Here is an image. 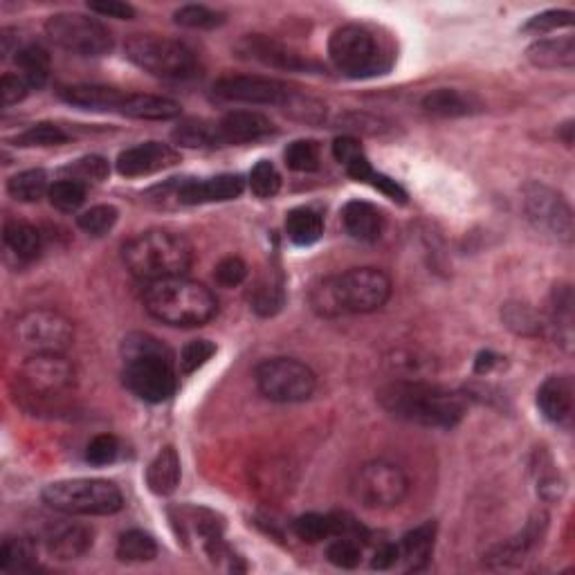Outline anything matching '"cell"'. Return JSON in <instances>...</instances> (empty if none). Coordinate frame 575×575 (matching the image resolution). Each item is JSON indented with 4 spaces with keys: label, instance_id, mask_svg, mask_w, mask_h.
<instances>
[{
    "label": "cell",
    "instance_id": "obj_1",
    "mask_svg": "<svg viewBox=\"0 0 575 575\" xmlns=\"http://www.w3.org/2000/svg\"><path fill=\"white\" fill-rule=\"evenodd\" d=\"M378 403L398 421L452 430L468 412V400L459 391L421 378H398L378 391Z\"/></svg>",
    "mask_w": 575,
    "mask_h": 575
},
{
    "label": "cell",
    "instance_id": "obj_2",
    "mask_svg": "<svg viewBox=\"0 0 575 575\" xmlns=\"http://www.w3.org/2000/svg\"><path fill=\"white\" fill-rule=\"evenodd\" d=\"M124 387L144 403L158 405L178 389L176 358L167 344L149 333H129L120 346Z\"/></svg>",
    "mask_w": 575,
    "mask_h": 575
},
{
    "label": "cell",
    "instance_id": "obj_3",
    "mask_svg": "<svg viewBox=\"0 0 575 575\" xmlns=\"http://www.w3.org/2000/svg\"><path fill=\"white\" fill-rule=\"evenodd\" d=\"M391 297V279L378 268H351L319 281L310 290V306L322 317L376 313Z\"/></svg>",
    "mask_w": 575,
    "mask_h": 575
},
{
    "label": "cell",
    "instance_id": "obj_4",
    "mask_svg": "<svg viewBox=\"0 0 575 575\" xmlns=\"http://www.w3.org/2000/svg\"><path fill=\"white\" fill-rule=\"evenodd\" d=\"M142 299L151 317L176 328L205 326L218 313L214 292L187 277L151 281L146 284Z\"/></svg>",
    "mask_w": 575,
    "mask_h": 575
},
{
    "label": "cell",
    "instance_id": "obj_5",
    "mask_svg": "<svg viewBox=\"0 0 575 575\" xmlns=\"http://www.w3.org/2000/svg\"><path fill=\"white\" fill-rule=\"evenodd\" d=\"M126 270L140 281L185 277L194 263V248L185 236L171 230H149L131 239L122 248Z\"/></svg>",
    "mask_w": 575,
    "mask_h": 575
},
{
    "label": "cell",
    "instance_id": "obj_6",
    "mask_svg": "<svg viewBox=\"0 0 575 575\" xmlns=\"http://www.w3.org/2000/svg\"><path fill=\"white\" fill-rule=\"evenodd\" d=\"M328 57L337 70L351 79L387 75L394 66V52L389 45L364 25L337 27L328 41Z\"/></svg>",
    "mask_w": 575,
    "mask_h": 575
},
{
    "label": "cell",
    "instance_id": "obj_7",
    "mask_svg": "<svg viewBox=\"0 0 575 575\" xmlns=\"http://www.w3.org/2000/svg\"><path fill=\"white\" fill-rule=\"evenodd\" d=\"M126 59L160 79H191L200 72L194 50L160 34H133L124 45Z\"/></svg>",
    "mask_w": 575,
    "mask_h": 575
},
{
    "label": "cell",
    "instance_id": "obj_8",
    "mask_svg": "<svg viewBox=\"0 0 575 575\" xmlns=\"http://www.w3.org/2000/svg\"><path fill=\"white\" fill-rule=\"evenodd\" d=\"M41 497L63 515H115L124 508L122 490L108 479L54 481Z\"/></svg>",
    "mask_w": 575,
    "mask_h": 575
},
{
    "label": "cell",
    "instance_id": "obj_9",
    "mask_svg": "<svg viewBox=\"0 0 575 575\" xmlns=\"http://www.w3.org/2000/svg\"><path fill=\"white\" fill-rule=\"evenodd\" d=\"M14 340L25 353H66L75 342V326L52 308H32L16 319Z\"/></svg>",
    "mask_w": 575,
    "mask_h": 575
},
{
    "label": "cell",
    "instance_id": "obj_10",
    "mask_svg": "<svg viewBox=\"0 0 575 575\" xmlns=\"http://www.w3.org/2000/svg\"><path fill=\"white\" fill-rule=\"evenodd\" d=\"M254 382L272 403H304L317 389L313 369L295 358H272L254 369Z\"/></svg>",
    "mask_w": 575,
    "mask_h": 575
},
{
    "label": "cell",
    "instance_id": "obj_11",
    "mask_svg": "<svg viewBox=\"0 0 575 575\" xmlns=\"http://www.w3.org/2000/svg\"><path fill=\"white\" fill-rule=\"evenodd\" d=\"M45 34L54 45L77 57H106L113 50V36L106 27L84 14L63 12L45 21Z\"/></svg>",
    "mask_w": 575,
    "mask_h": 575
},
{
    "label": "cell",
    "instance_id": "obj_12",
    "mask_svg": "<svg viewBox=\"0 0 575 575\" xmlns=\"http://www.w3.org/2000/svg\"><path fill=\"white\" fill-rule=\"evenodd\" d=\"M351 492L364 508H396L409 495V479L396 463L369 461L355 472Z\"/></svg>",
    "mask_w": 575,
    "mask_h": 575
},
{
    "label": "cell",
    "instance_id": "obj_13",
    "mask_svg": "<svg viewBox=\"0 0 575 575\" xmlns=\"http://www.w3.org/2000/svg\"><path fill=\"white\" fill-rule=\"evenodd\" d=\"M524 209L528 221L537 230L562 243H573V209L560 191L546 187L542 182H528L524 187Z\"/></svg>",
    "mask_w": 575,
    "mask_h": 575
},
{
    "label": "cell",
    "instance_id": "obj_14",
    "mask_svg": "<svg viewBox=\"0 0 575 575\" xmlns=\"http://www.w3.org/2000/svg\"><path fill=\"white\" fill-rule=\"evenodd\" d=\"M18 385L32 398H57L68 394L77 382V371L59 353L30 355L18 371Z\"/></svg>",
    "mask_w": 575,
    "mask_h": 575
},
{
    "label": "cell",
    "instance_id": "obj_15",
    "mask_svg": "<svg viewBox=\"0 0 575 575\" xmlns=\"http://www.w3.org/2000/svg\"><path fill=\"white\" fill-rule=\"evenodd\" d=\"M292 90L284 81L270 77H254V75H236L223 77L214 84L216 97L227 99V102L239 104H257V106H279L284 108Z\"/></svg>",
    "mask_w": 575,
    "mask_h": 575
},
{
    "label": "cell",
    "instance_id": "obj_16",
    "mask_svg": "<svg viewBox=\"0 0 575 575\" xmlns=\"http://www.w3.org/2000/svg\"><path fill=\"white\" fill-rule=\"evenodd\" d=\"M245 180L239 173H221L214 178H176L173 203L176 205H207L227 203L243 194Z\"/></svg>",
    "mask_w": 575,
    "mask_h": 575
},
{
    "label": "cell",
    "instance_id": "obj_17",
    "mask_svg": "<svg viewBox=\"0 0 575 575\" xmlns=\"http://www.w3.org/2000/svg\"><path fill=\"white\" fill-rule=\"evenodd\" d=\"M178 162L180 153L173 149V146L162 142H144L120 153V158H117V173L124 178H142L169 167H176Z\"/></svg>",
    "mask_w": 575,
    "mask_h": 575
},
{
    "label": "cell",
    "instance_id": "obj_18",
    "mask_svg": "<svg viewBox=\"0 0 575 575\" xmlns=\"http://www.w3.org/2000/svg\"><path fill=\"white\" fill-rule=\"evenodd\" d=\"M239 52L243 57L261 61L263 66H272V68H281V70H310L317 68L315 63H308L306 59H301L297 52H292L286 45H281L279 41H272L268 36L254 34V36H245V39L239 43Z\"/></svg>",
    "mask_w": 575,
    "mask_h": 575
},
{
    "label": "cell",
    "instance_id": "obj_19",
    "mask_svg": "<svg viewBox=\"0 0 575 575\" xmlns=\"http://www.w3.org/2000/svg\"><path fill=\"white\" fill-rule=\"evenodd\" d=\"M272 133H275V124L266 115L254 111H234L218 122L221 146L259 142Z\"/></svg>",
    "mask_w": 575,
    "mask_h": 575
},
{
    "label": "cell",
    "instance_id": "obj_20",
    "mask_svg": "<svg viewBox=\"0 0 575 575\" xmlns=\"http://www.w3.org/2000/svg\"><path fill=\"white\" fill-rule=\"evenodd\" d=\"M59 97L63 102L84 111L93 113H120L122 104L126 99L124 90H117L111 86H99V84H77L59 90Z\"/></svg>",
    "mask_w": 575,
    "mask_h": 575
},
{
    "label": "cell",
    "instance_id": "obj_21",
    "mask_svg": "<svg viewBox=\"0 0 575 575\" xmlns=\"http://www.w3.org/2000/svg\"><path fill=\"white\" fill-rule=\"evenodd\" d=\"M436 533H438V526L430 519V522L416 526L412 528V531H407L403 535L398 549H400V562L405 564V571L418 573L430 567L434 544H436Z\"/></svg>",
    "mask_w": 575,
    "mask_h": 575
},
{
    "label": "cell",
    "instance_id": "obj_22",
    "mask_svg": "<svg viewBox=\"0 0 575 575\" xmlns=\"http://www.w3.org/2000/svg\"><path fill=\"white\" fill-rule=\"evenodd\" d=\"M342 221L346 232L355 241L362 243H376L382 236V230H385V216L367 200H351V203H346L342 209Z\"/></svg>",
    "mask_w": 575,
    "mask_h": 575
},
{
    "label": "cell",
    "instance_id": "obj_23",
    "mask_svg": "<svg viewBox=\"0 0 575 575\" xmlns=\"http://www.w3.org/2000/svg\"><path fill=\"white\" fill-rule=\"evenodd\" d=\"M537 407L551 423H564L573 412V385L567 376H551L537 389Z\"/></svg>",
    "mask_w": 575,
    "mask_h": 575
},
{
    "label": "cell",
    "instance_id": "obj_24",
    "mask_svg": "<svg viewBox=\"0 0 575 575\" xmlns=\"http://www.w3.org/2000/svg\"><path fill=\"white\" fill-rule=\"evenodd\" d=\"M182 113V106L169 97L144 95V93H126L120 115L133 117V120H151V122H169L176 120Z\"/></svg>",
    "mask_w": 575,
    "mask_h": 575
},
{
    "label": "cell",
    "instance_id": "obj_25",
    "mask_svg": "<svg viewBox=\"0 0 575 575\" xmlns=\"http://www.w3.org/2000/svg\"><path fill=\"white\" fill-rule=\"evenodd\" d=\"M93 542V528L86 524H68L48 537V553L57 560H77L93 549Z\"/></svg>",
    "mask_w": 575,
    "mask_h": 575
},
{
    "label": "cell",
    "instance_id": "obj_26",
    "mask_svg": "<svg viewBox=\"0 0 575 575\" xmlns=\"http://www.w3.org/2000/svg\"><path fill=\"white\" fill-rule=\"evenodd\" d=\"M526 57L535 68L571 70L575 66V41H573V36L535 41L531 48L526 50Z\"/></svg>",
    "mask_w": 575,
    "mask_h": 575
},
{
    "label": "cell",
    "instance_id": "obj_27",
    "mask_svg": "<svg viewBox=\"0 0 575 575\" xmlns=\"http://www.w3.org/2000/svg\"><path fill=\"white\" fill-rule=\"evenodd\" d=\"M180 456L173 447H162L146 468V486L158 497H167L180 486Z\"/></svg>",
    "mask_w": 575,
    "mask_h": 575
},
{
    "label": "cell",
    "instance_id": "obj_28",
    "mask_svg": "<svg viewBox=\"0 0 575 575\" xmlns=\"http://www.w3.org/2000/svg\"><path fill=\"white\" fill-rule=\"evenodd\" d=\"M423 111L434 117H465L481 111L477 97L454 88H438L423 97Z\"/></svg>",
    "mask_w": 575,
    "mask_h": 575
},
{
    "label": "cell",
    "instance_id": "obj_29",
    "mask_svg": "<svg viewBox=\"0 0 575 575\" xmlns=\"http://www.w3.org/2000/svg\"><path fill=\"white\" fill-rule=\"evenodd\" d=\"M544 528H546V517L544 515L535 517L533 522L524 528V533L515 537L513 542L497 546V549L488 555L490 562L499 564V567H517V564L542 542Z\"/></svg>",
    "mask_w": 575,
    "mask_h": 575
},
{
    "label": "cell",
    "instance_id": "obj_30",
    "mask_svg": "<svg viewBox=\"0 0 575 575\" xmlns=\"http://www.w3.org/2000/svg\"><path fill=\"white\" fill-rule=\"evenodd\" d=\"M286 234L299 248H308L324 236V218L313 207L292 209L286 216Z\"/></svg>",
    "mask_w": 575,
    "mask_h": 575
},
{
    "label": "cell",
    "instance_id": "obj_31",
    "mask_svg": "<svg viewBox=\"0 0 575 575\" xmlns=\"http://www.w3.org/2000/svg\"><path fill=\"white\" fill-rule=\"evenodd\" d=\"M333 155L353 180L369 182L373 178V173H376V169L371 167L367 153L362 149V144L351 138V135H342V138H337L333 142Z\"/></svg>",
    "mask_w": 575,
    "mask_h": 575
},
{
    "label": "cell",
    "instance_id": "obj_32",
    "mask_svg": "<svg viewBox=\"0 0 575 575\" xmlns=\"http://www.w3.org/2000/svg\"><path fill=\"white\" fill-rule=\"evenodd\" d=\"M173 142L187 149H214L221 146V135H218V124L207 120H182L171 133Z\"/></svg>",
    "mask_w": 575,
    "mask_h": 575
},
{
    "label": "cell",
    "instance_id": "obj_33",
    "mask_svg": "<svg viewBox=\"0 0 575 575\" xmlns=\"http://www.w3.org/2000/svg\"><path fill=\"white\" fill-rule=\"evenodd\" d=\"M16 66L32 90L43 88L50 77V54L41 45H25L16 50Z\"/></svg>",
    "mask_w": 575,
    "mask_h": 575
},
{
    "label": "cell",
    "instance_id": "obj_34",
    "mask_svg": "<svg viewBox=\"0 0 575 575\" xmlns=\"http://www.w3.org/2000/svg\"><path fill=\"white\" fill-rule=\"evenodd\" d=\"M3 239H5L7 248L21 259H36L43 248L41 232L36 230L34 225L23 223V221H9L5 225Z\"/></svg>",
    "mask_w": 575,
    "mask_h": 575
},
{
    "label": "cell",
    "instance_id": "obj_35",
    "mask_svg": "<svg viewBox=\"0 0 575 575\" xmlns=\"http://www.w3.org/2000/svg\"><path fill=\"white\" fill-rule=\"evenodd\" d=\"M48 191V173L43 169L21 171L7 182V194L18 200V203H36V200H41Z\"/></svg>",
    "mask_w": 575,
    "mask_h": 575
},
{
    "label": "cell",
    "instance_id": "obj_36",
    "mask_svg": "<svg viewBox=\"0 0 575 575\" xmlns=\"http://www.w3.org/2000/svg\"><path fill=\"white\" fill-rule=\"evenodd\" d=\"M36 567V546L27 537H7L0 549V569L30 571Z\"/></svg>",
    "mask_w": 575,
    "mask_h": 575
},
{
    "label": "cell",
    "instance_id": "obj_37",
    "mask_svg": "<svg viewBox=\"0 0 575 575\" xmlns=\"http://www.w3.org/2000/svg\"><path fill=\"white\" fill-rule=\"evenodd\" d=\"M501 319H504V324L517 335H542L544 324L540 315L528 304H522V301H508V304L501 308Z\"/></svg>",
    "mask_w": 575,
    "mask_h": 575
},
{
    "label": "cell",
    "instance_id": "obj_38",
    "mask_svg": "<svg viewBox=\"0 0 575 575\" xmlns=\"http://www.w3.org/2000/svg\"><path fill=\"white\" fill-rule=\"evenodd\" d=\"M158 555V544L144 531H129L117 542V558L122 562H151Z\"/></svg>",
    "mask_w": 575,
    "mask_h": 575
},
{
    "label": "cell",
    "instance_id": "obj_39",
    "mask_svg": "<svg viewBox=\"0 0 575 575\" xmlns=\"http://www.w3.org/2000/svg\"><path fill=\"white\" fill-rule=\"evenodd\" d=\"M292 531L299 537L301 542L319 544L333 537V519L331 515H319V513H306L297 517L292 522Z\"/></svg>",
    "mask_w": 575,
    "mask_h": 575
},
{
    "label": "cell",
    "instance_id": "obj_40",
    "mask_svg": "<svg viewBox=\"0 0 575 575\" xmlns=\"http://www.w3.org/2000/svg\"><path fill=\"white\" fill-rule=\"evenodd\" d=\"M48 198H50L52 207H57L59 212L72 214V212H77L81 205H84L86 185H84V182L70 180V178L59 180V182H54V185L50 187Z\"/></svg>",
    "mask_w": 575,
    "mask_h": 575
},
{
    "label": "cell",
    "instance_id": "obj_41",
    "mask_svg": "<svg viewBox=\"0 0 575 575\" xmlns=\"http://www.w3.org/2000/svg\"><path fill=\"white\" fill-rule=\"evenodd\" d=\"M173 21L180 27H189V30H214V27L225 23V16L205 5H185L176 9Z\"/></svg>",
    "mask_w": 575,
    "mask_h": 575
},
{
    "label": "cell",
    "instance_id": "obj_42",
    "mask_svg": "<svg viewBox=\"0 0 575 575\" xmlns=\"http://www.w3.org/2000/svg\"><path fill=\"white\" fill-rule=\"evenodd\" d=\"M284 301H286V292H284V284H281V279H266L261 281L254 290V297H252V308L257 310L261 317H272L277 315L281 308H284Z\"/></svg>",
    "mask_w": 575,
    "mask_h": 575
},
{
    "label": "cell",
    "instance_id": "obj_43",
    "mask_svg": "<svg viewBox=\"0 0 575 575\" xmlns=\"http://www.w3.org/2000/svg\"><path fill=\"white\" fill-rule=\"evenodd\" d=\"M284 160L288 169L310 173L319 169L322 153H319V144L315 140H297L288 144V149L284 151Z\"/></svg>",
    "mask_w": 575,
    "mask_h": 575
},
{
    "label": "cell",
    "instance_id": "obj_44",
    "mask_svg": "<svg viewBox=\"0 0 575 575\" xmlns=\"http://www.w3.org/2000/svg\"><path fill=\"white\" fill-rule=\"evenodd\" d=\"M284 113L306 124H322L326 120V106L315 97L299 93V90H292V95L284 104Z\"/></svg>",
    "mask_w": 575,
    "mask_h": 575
},
{
    "label": "cell",
    "instance_id": "obj_45",
    "mask_svg": "<svg viewBox=\"0 0 575 575\" xmlns=\"http://www.w3.org/2000/svg\"><path fill=\"white\" fill-rule=\"evenodd\" d=\"M250 189L257 198H275L281 189V176L270 160H259L250 171Z\"/></svg>",
    "mask_w": 575,
    "mask_h": 575
},
{
    "label": "cell",
    "instance_id": "obj_46",
    "mask_svg": "<svg viewBox=\"0 0 575 575\" xmlns=\"http://www.w3.org/2000/svg\"><path fill=\"white\" fill-rule=\"evenodd\" d=\"M117 218H120V212L113 205H97L79 214L77 225L90 236H104L113 230Z\"/></svg>",
    "mask_w": 575,
    "mask_h": 575
},
{
    "label": "cell",
    "instance_id": "obj_47",
    "mask_svg": "<svg viewBox=\"0 0 575 575\" xmlns=\"http://www.w3.org/2000/svg\"><path fill=\"white\" fill-rule=\"evenodd\" d=\"M66 142H68V133L52 122L34 124L14 140L16 146H27V149H32V146H59Z\"/></svg>",
    "mask_w": 575,
    "mask_h": 575
},
{
    "label": "cell",
    "instance_id": "obj_48",
    "mask_svg": "<svg viewBox=\"0 0 575 575\" xmlns=\"http://www.w3.org/2000/svg\"><path fill=\"white\" fill-rule=\"evenodd\" d=\"M63 173H68L70 180H79L86 185V182H104L111 173V167L102 155H86V158H79L63 167Z\"/></svg>",
    "mask_w": 575,
    "mask_h": 575
},
{
    "label": "cell",
    "instance_id": "obj_49",
    "mask_svg": "<svg viewBox=\"0 0 575 575\" xmlns=\"http://www.w3.org/2000/svg\"><path fill=\"white\" fill-rule=\"evenodd\" d=\"M326 558L340 569H355L362 562V546L358 540H351V537H335L326 546Z\"/></svg>",
    "mask_w": 575,
    "mask_h": 575
},
{
    "label": "cell",
    "instance_id": "obj_50",
    "mask_svg": "<svg viewBox=\"0 0 575 575\" xmlns=\"http://www.w3.org/2000/svg\"><path fill=\"white\" fill-rule=\"evenodd\" d=\"M214 353L216 344L209 340H191L180 353V373L182 376H189V373L205 367V364L214 358Z\"/></svg>",
    "mask_w": 575,
    "mask_h": 575
},
{
    "label": "cell",
    "instance_id": "obj_51",
    "mask_svg": "<svg viewBox=\"0 0 575 575\" xmlns=\"http://www.w3.org/2000/svg\"><path fill=\"white\" fill-rule=\"evenodd\" d=\"M120 441L113 434H99L86 447V461L93 465H111L120 456Z\"/></svg>",
    "mask_w": 575,
    "mask_h": 575
},
{
    "label": "cell",
    "instance_id": "obj_52",
    "mask_svg": "<svg viewBox=\"0 0 575 575\" xmlns=\"http://www.w3.org/2000/svg\"><path fill=\"white\" fill-rule=\"evenodd\" d=\"M571 25H573V12H567V9H549V12L533 16L531 21L524 25V32L549 34L553 30H560V27H571Z\"/></svg>",
    "mask_w": 575,
    "mask_h": 575
},
{
    "label": "cell",
    "instance_id": "obj_53",
    "mask_svg": "<svg viewBox=\"0 0 575 575\" xmlns=\"http://www.w3.org/2000/svg\"><path fill=\"white\" fill-rule=\"evenodd\" d=\"M245 277H248V266H245V261L241 257H225L218 261L214 268L216 284H221L223 288L241 286Z\"/></svg>",
    "mask_w": 575,
    "mask_h": 575
},
{
    "label": "cell",
    "instance_id": "obj_54",
    "mask_svg": "<svg viewBox=\"0 0 575 575\" xmlns=\"http://www.w3.org/2000/svg\"><path fill=\"white\" fill-rule=\"evenodd\" d=\"M30 90L32 88L25 84V79L21 75H9L7 72V75H3V79H0V104L9 108L18 102H23Z\"/></svg>",
    "mask_w": 575,
    "mask_h": 575
},
{
    "label": "cell",
    "instance_id": "obj_55",
    "mask_svg": "<svg viewBox=\"0 0 575 575\" xmlns=\"http://www.w3.org/2000/svg\"><path fill=\"white\" fill-rule=\"evenodd\" d=\"M88 9L93 14L120 18V21H131V18H135V7L129 3H122V0H90Z\"/></svg>",
    "mask_w": 575,
    "mask_h": 575
},
{
    "label": "cell",
    "instance_id": "obj_56",
    "mask_svg": "<svg viewBox=\"0 0 575 575\" xmlns=\"http://www.w3.org/2000/svg\"><path fill=\"white\" fill-rule=\"evenodd\" d=\"M371 187H376L378 191H382L387 198L394 200V203H407V191L398 185L396 180H391L385 173H373V178L369 182Z\"/></svg>",
    "mask_w": 575,
    "mask_h": 575
},
{
    "label": "cell",
    "instance_id": "obj_57",
    "mask_svg": "<svg viewBox=\"0 0 575 575\" xmlns=\"http://www.w3.org/2000/svg\"><path fill=\"white\" fill-rule=\"evenodd\" d=\"M400 562V549H398V544H382L380 549L373 553V562H371V567L373 569H378V571H387L391 567H396V564Z\"/></svg>",
    "mask_w": 575,
    "mask_h": 575
},
{
    "label": "cell",
    "instance_id": "obj_58",
    "mask_svg": "<svg viewBox=\"0 0 575 575\" xmlns=\"http://www.w3.org/2000/svg\"><path fill=\"white\" fill-rule=\"evenodd\" d=\"M501 362V358L497 353H492V351H481L477 355V362H474V371L477 373H490L492 369L497 367V364Z\"/></svg>",
    "mask_w": 575,
    "mask_h": 575
},
{
    "label": "cell",
    "instance_id": "obj_59",
    "mask_svg": "<svg viewBox=\"0 0 575 575\" xmlns=\"http://www.w3.org/2000/svg\"><path fill=\"white\" fill-rule=\"evenodd\" d=\"M560 135H562V140L567 146L573 144V122H567V124H562L560 126Z\"/></svg>",
    "mask_w": 575,
    "mask_h": 575
}]
</instances>
